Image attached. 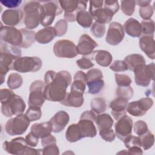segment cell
Returning a JSON list of instances; mask_svg holds the SVG:
<instances>
[{
    "label": "cell",
    "instance_id": "cell-2",
    "mask_svg": "<svg viewBox=\"0 0 155 155\" xmlns=\"http://www.w3.org/2000/svg\"><path fill=\"white\" fill-rule=\"evenodd\" d=\"M0 76L1 84L5 80V76L10 70L14 61L21 56L19 47L1 41L0 48Z\"/></svg>",
    "mask_w": 155,
    "mask_h": 155
},
{
    "label": "cell",
    "instance_id": "cell-57",
    "mask_svg": "<svg viewBox=\"0 0 155 155\" xmlns=\"http://www.w3.org/2000/svg\"><path fill=\"white\" fill-rule=\"evenodd\" d=\"M25 140L26 142L30 147H35L37 146L38 143V138H37L35 136H34L31 133H29L26 136H25Z\"/></svg>",
    "mask_w": 155,
    "mask_h": 155
},
{
    "label": "cell",
    "instance_id": "cell-26",
    "mask_svg": "<svg viewBox=\"0 0 155 155\" xmlns=\"http://www.w3.org/2000/svg\"><path fill=\"white\" fill-rule=\"evenodd\" d=\"M56 36L57 34L54 27H47L36 33L35 40L39 44H46L50 42Z\"/></svg>",
    "mask_w": 155,
    "mask_h": 155
},
{
    "label": "cell",
    "instance_id": "cell-6",
    "mask_svg": "<svg viewBox=\"0 0 155 155\" xmlns=\"http://www.w3.org/2000/svg\"><path fill=\"white\" fill-rule=\"evenodd\" d=\"M62 11L59 1H44L41 6V24L46 27L51 25L56 16L59 15Z\"/></svg>",
    "mask_w": 155,
    "mask_h": 155
},
{
    "label": "cell",
    "instance_id": "cell-4",
    "mask_svg": "<svg viewBox=\"0 0 155 155\" xmlns=\"http://www.w3.org/2000/svg\"><path fill=\"white\" fill-rule=\"evenodd\" d=\"M41 6L40 2L37 1H29L24 4V22L27 29H34L41 24Z\"/></svg>",
    "mask_w": 155,
    "mask_h": 155
},
{
    "label": "cell",
    "instance_id": "cell-17",
    "mask_svg": "<svg viewBox=\"0 0 155 155\" xmlns=\"http://www.w3.org/2000/svg\"><path fill=\"white\" fill-rule=\"evenodd\" d=\"M128 104V100L119 96L110 102L109 107L111 110V113L115 120H117L120 117L127 114L126 108Z\"/></svg>",
    "mask_w": 155,
    "mask_h": 155
},
{
    "label": "cell",
    "instance_id": "cell-8",
    "mask_svg": "<svg viewBox=\"0 0 155 155\" xmlns=\"http://www.w3.org/2000/svg\"><path fill=\"white\" fill-rule=\"evenodd\" d=\"M30 123V120L26 115L21 114L7 120L5 125V130L10 136L21 135L26 131Z\"/></svg>",
    "mask_w": 155,
    "mask_h": 155
},
{
    "label": "cell",
    "instance_id": "cell-53",
    "mask_svg": "<svg viewBox=\"0 0 155 155\" xmlns=\"http://www.w3.org/2000/svg\"><path fill=\"white\" fill-rule=\"evenodd\" d=\"M76 64L82 70H87L94 66V64L91 61V59L87 57H82L78 59L76 61Z\"/></svg>",
    "mask_w": 155,
    "mask_h": 155
},
{
    "label": "cell",
    "instance_id": "cell-14",
    "mask_svg": "<svg viewBox=\"0 0 155 155\" xmlns=\"http://www.w3.org/2000/svg\"><path fill=\"white\" fill-rule=\"evenodd\" d=\"M125 33L123 26L117 22L110 24L105 38V41L111 45H117L124 38Z\"/></svg>",
    "mask_w": 155,
    "mask_h": 155
},
{
    "label": "cell",
    "instance_id": "cell-49",
    "mask_svg": "<svg viewBox=\"0 0 155 155\" xmlns=\"http://www.w3.org/2000/svg\"><path fill=\"white\" fill-rule=\"evenodd\" d=\"M133 130L135 133L140 136L145 133L148 130V125L147 123L142 120L136 121L133 126Z\"/></svg>",
    "mask_w": 155,
    "mask_h": 155
},
{
    "label": "cell",
    "instance_id": "cell-24",
    "mask_svg": "<svg viewBox=\"0 0 155 155\" xmlns=\"http://www.w3.org/2000/svg\"><path fill=\"white\" fill-rule=\"evenodd\" d=\"M53 130L52 124L50 121L35 123L31 127L30 133L38 139H42L51 134Z\"/></svg>",
    "mask_w": 155,
    "mask_h": 155
},
{
    "label": "cell",
    "instance_id": "cell-60",
    "mask_svg": "<svg viewBox=\"0 0 155 155\" xmlns=\"http://www.w3.org/2000/svg\"><path fill=\"white\" fill-rule=\"evenodd\" d=\"M151 2V0H138V1H135L136 4L137 5H139L140 7L148 5L150 4Z\"/></svg>",
    "mask_w": 155,
    "mask_h": 155
},
{
    "label": "cell",
    "instance_id": "cell-37",
    "mask_svg": "<svg viewBox=\"0 0 155 155\" xmlns=\"http://www.w3.org/2000/svg\"><path fill=\"white\" fill-rule=\"evenodd\" d=\"M139 137L140 139L141 147L144 150H147L150 149L154 145V134L150 130H148L145 133Z\"/></svg>",
    "mask_w": 155,
    "mask_h": 155
},
{
    "label": "cell",
    "instance_id": "cell-21",
    "mask_svg": "<svg viewBox=\"0 0 155 155\" xmlns=\"http://www.w3.org/2000/svg\"><path fill=\"white\" fill-rule=\"evenodd\" d=\"M84 93L70 90V93H67L65 97L60 103L65 106L78 108L84 104Z\"/></svg>",
    "mask_w": 155,
    "mask_h": 155
},
{
    "label": "cell",
    "instance_id": "cell-5",
    "mask_svg": "<svg viewBox=\"0 0 155 155\" xmlns=\"http://www.w3.org/2000/svg\"><path fill=\"white\" fill-rule=\"evenodd\" d=\"M42 61L36 56L19 57L12 64L10 70L19 73L36 72L42 67Z\"/></svg>",
    "mask_w": 155,
    "mask_h": 155
},
{
    "label": "cell",
    "instance_id": "cell-44",
    "mask_svg": "<svg viewBox=\"0 0 155 155\" xmlns=\"http://www.w3.org/2000/svg\"><path fill=\"white\" fill-rule=\"evenodd\" d=\"M117 96L119 97H122L127 100L130 99L132 98L134 91L131 87L127 86V87H120L118 86L117 90H116Z\"/></svg>",
    "mask_w": 155,
    "mask_h": 155
},
{
    "label": "cell",
    "instance_id": "cell-40",
    "mask_svg": "<svg viewBox=\"0 0 155 155\" xmlns=\"http://www.w3.org/2000/svg\"><path fill=\"white\" fill-rule=\"evenodd\" d=\"M142 33L145 36H153L154 32V22L152 19L143 20L141 23Z\"/></svg>",
    "mask_w": 155,
    "mask_h": 155
},
{
    "label": "cell",
    "instance_id": "cell-41",
    "mask_svg": "<svg viewBox=\"0 0 155 155\" xmlns=\"http://www.w3.org/2000/svg\"><path fill=\"white\" fill-rule=\"evenodd\" d=\"M126 111L130 115L135 117H140L145 114V113L140 110L137 105V101H133L128 103L126 108Z\"/></svg>",
    "mask_w": 155,
    "mask_h": 155
},
{
    "label": "cell",
    "instance_id": "cell-9",
    "mask_svg": "<svg viewBox=\"0 0 155 155\" xmlns=\"http://www.w3.org/2000/svg\"><path fill=\"white\" fill-rule=\"evenodd\" d=\"M134 74V81L139 86L147 87L151 81L154 79V64L137 65L133 71Z\"/></svg>",
    "mask_w": 155,
    "mask_h": 155
},
{
    "label": "cell",
    "instance_id": "cell-13",
    "mask_svg": "<svg viewBox=\"0 0 155 155\" xmlns=\"http://www.w3.org/2000/svg\"><path fill=\"white\" fill-rule=\"evenodd\" d=\"M54 54L61 58H73L78 53L76 50V45L70 40L61 39L56 41L53 46Z\"/></svg>",
    "mask_w": 155,
    "mask_h": 155
},
{
    "label": "cell",
    "instance_id": "cell-18",
    "mask_svg": "<svg viewBox=\"0 0 155 155\" xmlns=\"http://www.w3.org/2000/svg\"><path fill=\"white\" fill-rule=\"evenodd\" d=\"M69 120V115L65 111L57 112L49 120L52 124V131L55 133L61 132L68 124Z\"/></svg>",
    "mask_w": 155,
    "mask_h": 155
},
{
    "label": "cell",
    "instance_id": "cell-28",
    "mask_svg": "<svg viewBox=\"0 0 155 155\" xmlns=\"http://www.w3.org/2000/svg\"><path fill=\"white\" fill-rule=\"evenodd\" d=\"M91 54L93 58L91 59H94L98 65L102 67L109 66L113 60V57L111 53L106 50H99L93 51Z\"/></svg>",
    "mask_w": 155,
    "mask_h": 155
},
{
    "label": "cell",
    "instance_id": "cell-38",
    "mask_svg": "<svg viewBox=\"0 0 155 155\" xmlns=\"http://www.w3.org/2000/svg\"><path fill=\"white\" fill-rule=\"evenodd\" d=\"M88 88V92L91 94H96L99 93L104 86V81L102 79H97L87 82Z\"/></svg>",
    "mask_w": 155,
    "mask_h": 155
},
{
    "label": "cell",
    "instance_id": "cell-35",
    "mask_svg": "<svg viewBox=\"0 0 155 155\" xmlns=\"http://www.w3.org/2000/svg\"><path fill=\"white\" fill-rule=\"evenodd\" d=\"M90 107L91 110L97 114L104 113L107 108V105L105 101L102 97L93 98L91 101Z\"/></svg>",
    "mask_w": 155,
    "mask_h": 155
},
{
    "label": "cell",
    "instance_id": "cell-42",
    "mask_svg": "<svg viewBox=\"0 0 155 155\" xmlns=\"http://www.w3.org/2000/svg\"><path fill=\"white\" fill-rule=\"evenodd\" d=\"M135 1H121V10L127 16H131L134 12Z\"/></svg>",
    "mask_w": 155,
    "mask_h": 155
},
{
    "label": "cell",
    "instance_id": "cell-29",
    "mask_svg": "<svg viewBox=\"0 0 155 155\" xmlns=\"http://www.w3.org/2000/svg\"><path fill=\"white\" fill-rule=\"evenodd\" d=\"M87 85L86 73L82 71H77L73 78V81L71 85V90H75L84 93Z\"/></svg>",
    "mask_w": 155,
    "mask_h": 155
},
{
    "label": "cell",
    "instance_id": "cell-16",
    "mask_svg": "<svg viewBox=\"0 0 155 155\" xmlns=\"http://www.w3.org/2000/svg\"><path fill=\"white\" fill-rule=\"evenodd\" d=\"M97 46V43L88 35L83 34L79 38L78 45H76V50L79 54L89 55L92 53L93 50Z\"/></svg>",
    "mask_w": 155,
    "mask_h": 155
},
{
    "label": "cell",
    "instance_id": "cell-36",
    "mask_svg": "<svg viewBox=\"0 0 155 155\" xmlns=\"http://www.w3.org/2000/svg\"><path fill=\"white\" fill-rule=\"evenodd\" d=\"M22 76L17 73H13L8 76L7 84L10 89L15 90L19 88L22 85Z\"/></svg>",
    "mask_w": 155,
    "mask_h": 155
},
{
    "label": "cell",
    "instance_id": "cell-20",
    "mask_svg": "<svg viewBox=\"0 0 155 155\" xmlns=\"http://www.w3.org/2000/svg\"><path fill=\"white\" fill-rule=\"evenodd\" d=\"M94 122H95L91 119L80 116L78 124L81 131L82 138H92L96 136L97 130Z\"/></svg>",
    "mask_w": 155,
    "mask_h": 155
},
{
    "label": "cell",
    "instance_id": "cell-58",
    "mask_svg": "<svg viewBox=\"0 0 155 155\" xmlns=\"http://www.w3.org/2000/svg\"><path fill=\"white\" fill-rule=\"evenodd\" d=\"M119 153H124V154H142L143 151L141 149V147H134L128 148L127 151L124 150L123 151H120L117 154H119Z\"/></svg>",
    "mask_w": 155,
    "mask_h": 155
},
{
    "label": "cell",
    "instance_id": "cell-34",
    "mask_svg": "<svg viewBox=\"0 0 155 155\" xmlns=\"http://www.w3.org/2000/svg\"><path fill=\"white\" fill-rule=\"evenodd\" d=\"M21 30L23 35V41L20 48H27L30 47L36 41V33L35 31L27 28H21Z\"/></svg>",
    "mask_w": 155,
    "mask_h": 155
},
{
    "label": "cell",
    "instance_id": "cell-25",
    "mask_svg": "<svg viewBox=\"0 0 155 155\" xmlns=\"http://www.w3.org/2000/svg\"><path fill=\"white\" fill-rule=\"evenodd\" d=\"M89 13L96 22L103 24L109 23L114 16L112 12L105 7L90 11Z\"/></svg>",
    "mask_w": 155,
    "mask_h": 155
},
{
    "label": "cell",
    "instance_id": "cell-48",
    "mask_svg": "<svg viewBox=\"0 0 155 155\" xmlns=\"http://www.w3.org/2000/svg\"><path fill=\"white\" fill-rule=\"evenodd\" d=\"M137 103L140 108V110L144 113H147V111L151 108L153 105V101L150 97H143L136 101Z\"/></svg>",
    "mask_w": 155,
    "mask_h": 155
},
{
    "label": "cell",
    "instance_id": "cell-19",
    "mask_svg": "<svg viewBox=\"0 0 155 155\" xmlns=\"http://www.w3.org/2000/svg\"><path fill=\"white\" fill-rule=\"evenodd\" d=\"M23 17V12L19 9H7L1 15L2 22L7 26L13 27L18 24Z\"/></svg>",
    "mask_w": 155,
    "mask_h": 155
},
{
    "label": "cell",
    "instance_id": "cell-11",
    "mask_svg": "<svg viewBox=\"0 0 155 155\" xmlns=\"http://www.w3.org/2000/svg\"><path fill=\"white\" fill-rule=\"evenodd\" d=\"M45 83L41 80H36L30 86L28 104L29 106L41 107L46 100L44 96Z\"/></svg>",
    "mask_w": 155,
    "mask_h": 155
},
{
    "label": "cell",
    "instance_id": "cell-55",
    "mask_svg": "<svg viewBox=\"0 0 155 155\" xmlns=\"http://www.w3.org/2000/svg\"><path fill=\"white\" fill-rule=\"evenodd\" d=\"M104 7L110 10L114 15L119 9V5L117 1H104Z\"/></svg>",
    "mask_w": 155,
    "mask_h": 155
},
{
    "label": "cell",
    "instance_id": "cell-30",
    "mask_svg": "<svg viewBox=\"0 0 155 155\" xmlns=\"http://www.w3.org/2000/svg\"><path fill=\"white\" fill-rule=\"evenodd\" d=\"M95 122L99 131H102L111 129L114 120L110 114L107 113H101L97 115Z\"/></svg>",
    "mask_w": 155,
    "mask_h": 155
},
{
    "label": "cell",
    "instance_id": "cell-23",
    "mask_svg": "<svg viewBox=\"0 0 155 155\" xmlns=\"http://www.w3.org/2000/svg\"><path fill=\"white\" fill-rule=\"evenodd\" d=\"M139 44L140 49L151 59L155 58V47L153 36H142L140 38Z\"/></svg>",
    "mask_w": 155,
    "mask_h": 155
},
{
    "label": "cell",
    "instance_id": "cell-39",
    "mask_svg": "<svg viewBox=\"0 0 155 155\" xmlns=\"http://www.w3.org/2000/svg\"><path fill=\"white\" fill-rule=\"evenodd\" d=\"M25 114L28 118L30 122L39 120L42 116L41 107L36 106H29Z\"/></svg>",
    "mask_w": 155,
    "mask_h": 155
},
{
    "label": "cell",
    "instance_id": "cell-52",
    "mask_svg": "<svg viewBox=\"0 0 155 155\" xmlns=\"http://www.w3.org/2000/svg\"><path fill=\"white\" fill-rule=\"evenodd\" d=\"M153 7L150 4L148 5L139 7V13L143 20L150 19L153 15Z\"/></svg>",
    "mask_w": 155,
    "mask_h": 155
},
{
    "label": "cell",
    "instance_id": "cell-10",
    "mask_svg": "<svg viewBox=\"0 0 155 155\" xmlns=\"http://www.w3.org/2000/svg\"><path fill=\"white\" fill-rule=\"evenodd\" d=\"M60 5L64 10V18L67 22H74L78 12L80 10H84L87 7V1H59Z\"/></svg>",
    "mask_w": 155,
    "mask_h": 155
},
{
    "label": "cell",
    "instance_id": "cell-22",
    "mask_svg": "<svg viewBox=\"0 0 155 155\" xmlns=\"http://www.w3.org/2000/svg\"><path fill=\"white\" fill-rule=\"evenodd\" d=\"M41 144L43 147L42 154L58 155L59 154V150L56 145V139L51 134L41 139Z\"/></svg>",
    "mask_w": 155,
    "mask_h": 155
},
{
    "label": "cell",
    "instance_id": "cell-45",
    "mask_svg": "<svg viewBox=\"0 0 155 155\" xmlns=\"http://www.w3.org/2000/svg\"><path fill=\"white\" fill-rule=\"evenodd\" d=\"M125 147L128 149L134 147H141V142L139 136H135L133 135H129L123 140Z\"/></svg>",
    "mask_w": 155,
    "mask_h": 155
},
{
    "label": "cell",
    "instance_id": "cell-43",
    "mask_svg": "<svg viewBox=\"0 0 155 155\" xmlns=\"http://www.w3.org/2000/svg\"><path fill=\"white\" fill-rule=\"evenodd\" d=\"M106 31L105 24L94 22L91 27V32L93 35L97 38H102L104 36Z\"/></svg>",
    "mask_w": 155,
    "mask_h": 155
},
{
    "label": "cell",
    "instance_id": "cell-3",
    "mask_svg": "<svg viewBox=\"0 0 155 155\" xmlns=\"http://www.w3.org/2000/svg\"><path fill=\"white\" fill-rule=\"evenodd\" d=\"M2 147L6 152L12 154H42V149H35L30 147L25 139L22 137L14 138L10 141H4Z\"/></svg>",
    "mask_w": 155,
    "mask_h": 155
},
{
    "label": "cell",
    "instance_id": "cell-47",
    "mask_svg": "<svg viewBox=\"0 0 155 155\" xmlns=\"http://www.w3.org/2000/svg\"><path fill=\"white\" fill-rule=\"evenodd\" d=\"M54 27L56 31L57 36H62L67 33L68 24L65 19H61L56 23Z\"/></svg>",
    "mask_w": 155,
    "mask_h": 155
},
{
    "label": "cell",
    "instance_id": "cell-33",
    "mask_svg": "<svg viewBox=\"0 0 155 155\" xmlns=\"http://www.w3.org/2000/svg\"><path fill=\"white\" fill-rule=\"evenodd\" d=\"M93 18L89 12L84 10H80L78 12L76 17V21L84 28H89L92 25Z\"/></svg>",
    "mask_w": 155,
    "mask_h": 155
},
{
    "label": "cell",
    "instance_id": "cell-32",
    "mask_svg": "<svg viewBox=\"0 0 155 155\" xmlns=\"http://www.w3.org/2000/svg\"><path fill=\"white\" fill-rule=\"evenodd\" d=\"M124 61L128 66V70L130 71H133L137 65L145 64L146 63L144 57L140 54H129L124 58Z\"/></svg>",
    "mask_w": 155,
    "mask_h": 155
},
{
    "label": "cell",
    "instance_id": "cell-31",
    "mask_svg": "<svg viewBox=\"0 0 155 155\" xmlns=\"http://www.w3.org/2000/svg\"><path fill=\"white\" fill-rule=\"evenodd\" d=\"M65 138L70 142H76L82 139L81 131L78 124L70 125L65 132Z\"/></svg>",
    "mask_w": 155,
    "mask_h": 155
},
{
    "label": "cell",
    "instance_id": "cell-1",
    "mask_svg": "<svg viewBox=\"0 0 155 155\" xmlns=\"http://www.w3.org/2000/svg\"><path fill=\"white\" fill-rule=\"evenodd\" d=\"M71 81V75L67 71H47L44 76L45 99L52 102H61L67 94V88Z\"/></svg>",
    "mask_w": 155,
    "mask_h": 155
},
{
    "label": "cell",
    "instance_id": "cell-59",
    "mask_svg": "<svg viewBox=\"0 0 155 155\" xmlns=\"http://www.w3.org/2000/svg\"><path fill=\"white\" fill-rule=\"evenodd\" d=\"M104 5V1L102 0H93L90 1L89 12L102 7Z\"/></svg>",
    "mask_w": 155,
    "mask_h": 155
},
{
    "label": "cell",
    "instance_id": "cell-46",
    "mask_svg": "<svg viewBox=\"0 0 155 155\" xmlns=\"http://www.w3.org/2000/svg\"><path fill=\"white\" fill-rule=\"evenodd\" d=\"M114 78L116 84L120 87L130 86L132 83L130 77L125 74L116 73L114 74Z\"/></svg>",
    "mask_w": 155,
    "mask_h": 155
},
{
    "label": "cell",
    "instance_id": "cell-7",
    "mask_svg": "<svg viewBox=\"0 0 155 155\" xmlns=\"http://www.w3.org/2000/svg\"><path fill=\"white\" fill-rule=\"evenodd\" d=\"M25 104L22 98L13 94L8 100L1 102V113L6 117H11L22 114L25 109Z\"/></svg>",
    "mask_w": 155,
    "mask_h": 155
},
{
    "label": "cell",
    "instance_id": "cell-27",
    "mask_svg": "<svg viewBox=\"0 0 155 155\" xmlns=\"http://www.w3.org/2000/svg\"><path fill=\"white\" fill-rule=\"evenodd\" d=\"M123 28L125 33L131 37L138 38L142 35L140 23L134 18H129L126 21Z\"/></svg>",
    "mask_w": 155,
    "mask_h": 155
},
{
    "label": "cell",
    "instance_id": "cell-54",
    "mask_svg": "<svg viewBox=\"0 0 155 155\" xmlns=\"http://www.w3.org/2000/svg\"><path fill=\"white\" fill-rule=\"evenodd\" d=\"M99 135L102 139L107 142H113L115 137L116 134L114 131L112 130V128L109 130H105L102 131H99Z\"/></svg>",
    "mask_w": 155,
    "mask_h": 155
},
{
    "label": "cell",
    "instance_id": "cell-51",
    "mask_svg": "<svg viewBox=\"0 0 155 155\" xmlns=\"http://www.w3.org/2000/svg\"><path fill=\"white\" fill-rule=\"evenodd\" d=\"M103 74L102 72L97 68H91L87 71L86 73V79L87 82L102 79Z\"/></svg>",
    "mask_w": 155,
    "mask_h": 155
},
{
    "label": "cell",
    "instance_id": "cell-56",
    "mask_svg": "<svg viewBox=\"0 0 155 155\" xmlns=\"http://www.w3.org/2000/svg\"><path fill=\"white\" fill-rule=\"evenodd\" d=\"M1 4L10 9H13L20 6L22 1L21 0H1Z\"/></svg>",
    "mask_w": 155,
    "mask_h": 155
},
{
    "label": "cell",
    "instance_id": "cell-15",
    "mask_svg": "<svg viewBox=\"0 0 155 155\" xmlns=\"http://www.w3.org/2000/svg\"><path fill=\"white\" fill-rule=\"evenodd\" d=\"M133 120L127 114L118 119L115 124V134L117 137L123 141L132 132Z\"/></svg>",
    "mask_w": 155,
    "mask_h": 155
},
{
    "label": "cell",
    "instance_id": "cell-12",
    "mask_svg": "<svg viewBox=\"0 0 155 155\" xmlns=\"http://www.w3.org/2000/svg\"><path fill=\"white\" fill-rule=\"evenodd\" d=\"M0 39L1 41L20 48L23 41V35L21 29L18 30L14 27L3 26L1 24Z\"/></svg>",
    "mask_w": 155,
    "mask_h": 155
},
{
    "label": "cell",
    "instance_id": "cell-50",
    "mask_svg": "<svg viewBox=\"0 0 155 155\" xmlns=\"http://www.w3.org/2000/svg\"><path fill=\"white\" fill-rule=\"evenodd\" d=\"M110 70L114 72H123L128 70V66L124 61L116 60L110 66Z\"/></svg>",
    "mask_w": 155,
    "mask_h": 155
}]
</instances>
